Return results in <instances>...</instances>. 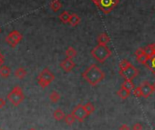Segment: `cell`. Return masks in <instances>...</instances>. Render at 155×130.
Here are the masks:
<instances>
[{
  "mask_svg": "<svg viewBox=\"0 0 155 130\" xmlns=\"http://www.w3.org/2000/svg\"><path fill=\"white\" fill-rule=\"evenodd\" d=\"M132 130H143V126L140 123H136L132 126Z\"/></svg>",
  "mask_w": 155,
  "mask_h": 130,
  "instance_id": "28",
  "label": "cell"
},
{
  "mask_svg": "<svg viewBox=\"0 0 155 130\" xmlns=\"http://www.w3.org/2000/svg\"><path fill=\"white\" fill-rule=\"evenodd\" d=\"M22 39V36L20 33H18V31H13L11 32L8 37H7V41L8 43L11 46H16L18 45V43Z\"/></svg>",
  "mask_w": 155,
  "mask_h": 130,
  "instance_id": "8",
  "label": "cell"
},
{
  "mask_svg": "<svg viewBox=\"0 0 155 130\" xmlns=\"http://www.w3.org/2000/svg\"><path fill=\"white\" fill-rule=\"evenodd\" d=\"M143 48H144L145 53H146V55H148L149 58L155 55V43L150 44V45H148L147 46H145Z\"/></svg>",
  "mask_w": 155,
  "mask_h": 130,
  "instance_id": "14",
  "label": "cell"
},
{
  "mask_svg": "<svg viewBox=\"0 0 155 130\" xmlns=\"http://www.w3.org/2000/svg\"><path fill=\"white\" fill-rule=\"evenodd\" d=\"M10 73H11V70L7 66H2L0 68V76L4 78H7L10 76Z\"/></svg>",
  "mask_w": 155,
  "mask_h": 130,
  "instance_id": "18",
  "label": "cell"
},
{
  "mask_svg": "<svg viewBox=\"0 0 155 130\" xmlns=\"http://www.w3.org/2000/svg\"><path fill=\"white\" fill-rule=\"evenodd\" d=\"M130 93H131V91L126 89V88L123 87H120V90L117 92V95H118L121 99L124 100V99H127V98L130 96Z\"/></svg>",
  "mask_w": 155,
  "mask_h": 130,
  "instance_id": "13",
  "label": "cell"
},
{
  "mask_svg": "<svg viewBox=\"0 0 155 130\" xmlns=\"http://www.w3.org/2000/svg\"><path fill=\"white\" fill-rule=\"evenodd\" d=\"M81 17L78 16L77 14H72L70 16V19H69V24L72 26V27H77L78 25H79L81 23Z\"/></svg>",
  "mask_w": 155,
  "mask_h": 130,
  "instance_id": "16",
  "label": "cell"
},
{
  "mask_svg": "<svg viewBox=\"0 0 155 130\" xmlns=\"http://www.w3.org/2000/svg\"><path fill=\"white\" fill-rule=\"evenodd\" d=\"M24 98H25V97H24L23 91L19 87H14V89L8 95V99L9 100V102L16 106H18L19 104H21L23 102Z\"/></svg>",
  "mask_w": 155,
  "mask_h": 130,
  "instance_id": "5",
  "label": "cell"
},
{
  "mask_svg": "<svg viewBox=\"0 0 155 130\" xmlns=\"http://www.w3.org/2000/svg\"><path fill=\"white\" fill-rule=\"evenodd\" d=\"M71 114L75 116L76 120L78 122H80V123H82L84 122V120L90 116L85 107H84V105H81V104H79V105H77L71 111Z\"/></svg>",
  "mask_w": 155,
  "mask_h": 130,
  "instance_id": "6",
  "label": "cell"
},
{
  "mask_svg": "<svg viewBox=\"0 0 155 130\" xmlns=\"http://www.w3.org/2000/svg\"><path fill=\"white\" fill-rule=\"evenodd\" d=\"M59 66H60V68L63 69L64 72L69 73V72L75 68L76 64H75V62H74L72 59L67 57V58H65L63 61H61V63L59 64Z\"/></svg>",
  "mask_w": 155,
  "mask_h": 130,
  "instance_id": "9",
  "label": "cell"
},
{
  "mask_svg": "<svg viewBox=\"0 0 155 130\" xmlns=\"http://www.w3.org/2000/svg\"><path fill=\"white\" fill-rule=\"evenodd\" d=\"M91 55L100 63H104L110 55L111 51L110 49L104 45H97L91 51Z\"/></svg>",
  "mask_w": 155,
  "mask_h": 130,
  "instance_id": "2",
  "label": "cell"
},
{
  "mask_svg": "<svg viewBox=\"0 0 155 130\" xmlns=\"http://www.w3.org/2000/svg\"><path fill=\"white\" fill-rule=\"evenodd\" d=\"M0 32H1V29H0Z\"/></svg>",
  "mask_w": 155,
  "mask_h": 130,
  "instance_id": "34",
  "label": "cell"
},
{
  "mask_svg": "<svg viewBox=\"0 0 155 130\" xmlns=\"http://www.w3.org/2000/svg\"><path fill=\"white\" fill-rule=\"evenodd\" d=\"M121 87H125L126 89H128L130 91H133L135 88V85L132 82V80H129V79H124L123 83L121 84Z\"/></svg>",
  "mask_w": 155,
  "mask_h": 130,
  "instance_id": "17",
  "label": "cell"
},
{
  "mask_svg": "<svg viewBox=\"0 0 155 130\" xmlns=\"http://www.w3.org/2000/svg\"><path fill=\"white\" fill-rule=\"evenodd\" d=\"M104 14H110L120 3V0H91Z\"/></svg>",
  "mask_w": 155,
  "mask_h": 130,
  "instance_id": "3",
  "label": "cell"
},
{
  "mask_svg": "<svg viewBox=\"0 0 155 130\" xmlns=\"http://www.w3.org/2000/svg\"><path fill=\"white\" fill-rule=\"evenodd\" d=\"M65 116H66V115H65L64 111H63L62 109H60V108L56 109V110L54 111V113H53V117H54V119L57 120V121H61V120H63V119L65 118Z\"/></svg>",
  "mask_w": 155,
  "mask_h": 130,
  "instance_id": "15",
  "label": "cell"
},
{
  "mask_svg": "<svg viewBox=\"0 0 155 130\" xmlns=\"http://www.w3.org/2000/svg\"><path fill=\"white\" fill-rule=\"evenodd\" d=\"M133 95H134L136 97H142V91H141V89H140V87L134 88V90H133Z\"/></svg>",
  "mask_w": 155,
  "mask_h": 130,
  "instance_id": "27",
  "label": "cell"
},
{
  "mask_svg": "<svg viewBox=\"0 0 155 130\" xmlns=\"http://www.w3.org/2000/svg\"><path fill=\"white\" fill-rule=\"evenodd\" d=\"M15 76L19 78V79H23L26 76H27V71L23 68H19L18 69H16L15 71Z\"/></svg>",
  "mask_w": 155,
  "mask_h": 130,
  "instance_id": "22",
  "label": "cell"
},
{
  "mask_svg": "<svg viewBox=\"0 0 155 130\" xmlns=\"http://www.w3.org/2000/svg\"><path fill=\"white\" fill-rule=\"evenodd\" d=\"M65 54H66V55H67V57H68V58L72 59V58H74V57L78 55V52H77V50H76L74 47L69 46V47H68V48H67V50H66Z\"/></svg>",
  "mask_w": 155,
  "mask_h": 130,
  "instance_id": "20",
  "label": "cell"
},
{
  "mask_svg": "<svg viewBox=\"0 0 155 130\" xmlns=\"http://www.w3.org/2000/svg\"><path fill=\"white\" fill-rule=\"evenodd\" d=\"M119 130H130V127H129V125H128L127 124H122V125L120 126Z\"/></svg>",
  "mask_w": 155,
  "mask_h": 130,
  "instance_id": "29",
  "label": "cell"
},
{
  "mask_svg": "<svg viewBox=\"0 0 155 130\" xmlns=\"http://www.w3.org/2000/svg\"><path fill=\"white\" fill-rule=\"evenodd\" d=\"M28 130H37V129H35V128H30V129H28Z\"/></svg>",
  "mask_w": 155,
  "mask_h": 130,
  "instance_id": "33",
  "label": "cell"
},
{
  "mask_svg": "<svg viewBox=\"0 0 155 130\" xmlns=\"http://www.w3.org/2000/svg\"><path fill=\"white\" fill-rule=\"evenodd\" d=\"M70 16H71V15H69V13H68V11H63V12L58 16V17H59V19H60V21H61L62 23L67 24V23L69 22Z\"/></svg>",
  "mask_w": 155,
  "mask_h": 130,
  "instance_id": "21",
  "label": "cell"
},
{
  "mask_svg": "<svg viewBox=\"0 0 155 130\" xmlns=\"http://www.w3.org/2000/svg\"><path fill=\"white\" fill-rule=\"evenodd\" d=\"M60 99V95L57 91H52L49 95V100L52 103H58Z\"/></svg>",
  "mask_w": 155,
  "mask_h": 130,
  "instance_id": "23",
  "label": "cell"
},
{
  "mask_svg": "<svg viewBox=\"0 0 155 130\" xmlns=\"http://www.w3.org/2000/svg\"><path fill=\"white\" fill-rule=\"evenodd\" d=\"M120 77H122L124 79H129V80H132L134 79L138 75H139V70L134 67L132 65L129 68H127L126 69L124 70H120Z\"/></svg>",
  "mask_w": 155,
  "mask_h": 130,
  "instance_id": "7",
  "label": "cell"
},
{
  "mask_svg": "<svg viewBox=\"0 0 155 130\" xmlns=\"http://www.w3.org/2000/svg\"><path fill=\"white\" fill-rule=\"evenodd\" d=\"M98 45H104L107 46V44H109L110 42V38L109 36V35L107 33H101L99 36H98Z\"/></svg>",
  "mask_w": 155,
  "mask_h": 130,
  "instance_id": "11",
  "label": "cell"
},
{
  "mask_svg": "<svg viewBox=\"0 0 155 130\" xmlns=\"http://www.w3.org/2000/svg\"><path fill=\"white\" fill-rule=\"evenodd\" d=\"M151 88H152V92L155 93V82L151 84Z\"/></svg>",
  "mask_w": 155,
  "mask_h": 130,
  "instance_id": "32",
  "label": "cell"
},
{
  "mask_svg": "<svg viewBox=\"0 0 155 130\" xmlns=\"http://www.w3.org/2000/svg\"><path fill=\"white\" fill-rule=\"evenodd\" d=\"M140 87L142 91V97H144V98H148L153 93L152 88H151V84H150L148 81L142 82L140 84Z\"/></svg>",
  "mask_w": 155,
  "mask_h": 130,
  "instance_id": "10",
  "label": "cell"
},
{
  "mask_svg": "<svg viewBox=\"0 0 155 130\" xmlns=\"http://www.w3.org/2000/svg\"><path fill=\"white\" fill-rule=\"evenodd\" d=\"M144 66L152 73L153 76H155V55L150 57L149 60L147 61V63L144 65Z\"/></svg>",
  "mask_w": 155,
  "mask_h": 130,
  "instance_id": "12",
  "label": "cell"
},
{
  "mask_svg": "<svg viewBox=\"0 0 155 130\" xmlns=\"http://www.w3.org/2000/svg\"><path fill=\"white\" fill-rule=\"evenodd\" d=\"M4 60H5V58H4V55L1 54V52H0V68H1V67L3 66V64H4Z\"/></svg>",
  "mask_w": 155,
  "mask_h": 130,
  "instance_id": "31",
  "label": "cell"
},
{
  "mask_svg": "<svg viewBox=\"0 0 155 130\" xmlns=\"http://www.w3.org/2000/svg\"><path fill=\"white\" fill-rule=\"evenodd\" d=\"M54 79H55L54 74L48 68H45L38 75V85L42 88H45L48 86H49L50 83H52L54 81Z\"/></svg>",
  "mask_w": 155,
  "mask_h": 130,
  "instance_id": "4",
  "label": "cell"
},
{
  "mask_svg": "<svg viewBox=\"0 0 155 130\" xmlns=\"http://www.w3.org/2000/svg\"><path fill=\"white\" fill-rule=\"evenodd\" d=\"M0 130H2V129H0Z\"/></svg>",
  "mask_w": 155,
  "mask_h": 130,
  "instance_id": "35",
  "label": "cell"
},
{
  "mask_svg": "<svg viewBox=\"0 0 155 130\" xmlns=\"http://www.w3.org/2000/svg\"><path fill=\"white\" fill-rule=\"evenodd\" d=\"M82 78L91 86L95 87L105 78V73L95 64H92L82 73Z\"/></svg>",
  "mask_w": 155,
  "mask_h": 130,
  "instance_id": "1",
  "label": "cell"
},
{
  "mask_svg": "<svg viewBox=\"0 0 155 130\" xmlns=\"http://www.w3.org/2000/svg\"><path fill=\"white\" fill-rule=\"evenodd\" d=\"M64 120H65V123H66L67 125H71L74 124V122L76 121V118H75V116L70 113V114H68V115H66Z\"/></svg>",
  "mask_w": 155,
  "mask_h": 130,
  "instance_id": "24",
  "label": "cell"
},
{
  "mask_svg": "<svg viewBox=\"0 0 155 130\" xmlns=\"http://www.w3.org/2000/svg\"><path fill=\"white\" fill-rule=\"evenodd\" d=\"M154 130H155V128H154Z\"/></svg>",
  "mask_w": 155,
  "mask_h": 130,
  "instance_id": "36",
  "label": "cell"
},
{
  "mask_svg": "<svg viewBox=\"0 0 155 130\" xmlns=\"http://www.w3.org/2000/svg\"><path fill=\"white\" fill-rule=\"evenodd\" d=\"M130 65H132L130 62H129L127 59H123V60H121L120 61V70H124V69H126L127 68H129Z\"/></svg>",
  "mask_w": 155,
  "mask_h": 130,
  "instance_id": "26",
  "label": "cell"
},
{
  "mask_svg": "<svg viewBox=\"0 0 155 130\" xmlns=\"http://www.w3.org/2000/svg\"><path fill=\"white\" fill-rule=\"evenodd\" d=\"M61 7H62V4L59 0H53L50 3V8L54 12H58L61 8Z\"/></svg>",
  "mask_w": 155,
  "mask_h": 130,
  "instance_id": "19",
  "label": "cell"
},
{
  "mask_svg": "<svg viewBox=\"0 0 155 130\" xmlns=\"http://www.w3.org/2000/svg\"><path fill=\"white\" fill-rule=\"evenodd\" d=\"M5 106H6V101H5V99H3V98L0 97V109L3 108Z\"/></svg>",
  "mask_w": 155,
  "mask_h": 130,
  "instance_id": "30",
  "label": "cell"
},
{
  "mask_svg": "<svg viewBox=\"0 0 155 130\" xmlns=\"http://www.w3.org/2000/svg\"><path fill=\"white\" fill-rule=\"evenodd\" d=\"M84 107H85V109H86V111H87V113L89 115L92 114L94 112V110H95V106H94V105L91 102H87L84 105Z\"/></svg>",
  "mask_w": 155,
  "mask_h": 130,
  "instance_id": "25",
  "label": "cell"
}]
</instances>
